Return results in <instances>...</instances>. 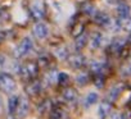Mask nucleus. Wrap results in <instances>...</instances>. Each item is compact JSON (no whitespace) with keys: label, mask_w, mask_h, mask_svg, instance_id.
I'll return each instance as SVG.
<instances>
[{"label":"nucleus","mask_w":131,"mask_h":119,"mask_svg":"<svg viewBox=\"0 0 131 119\" xmlns=\"http://www.w3.org/2000/svg\"><path fill=\"white\" fill-rule=\"evenodd\" d=\"M37 73H39V65L36 63H34V62H30V63L22 65L21 69H19V74H21V77L25 81L35 78Z\"/></svg>","instance_id":"obj_1"},{"label":"nucleus","mask_w":131,"mask_h":119,"mask_svg":"<svg viewBox=\"0 0 131 119\" xmlns=\"http://www.w3.org/2000/svg\"><path fill=\"white\" fill-rule=\"evenodd\" d=\"M0 88L4 92H13L16 90V81L9 73H0Z\"/></svg>","instance_id":"obj_2"},{"label":"nucleus","mask_w":131,"mask_h":119,"mask_svg":"<svg viewBox=\"0 0 131 119\" xmlns=\"http://www.w3.org/2000/svg\"><path fill=\"white\" fill-rule=\"evenodd\" d=\"M32 46H34L32 40H31L30 37H25V38L19 42V45L16 47V50H14L16 56H25V55H27V54L32 50Z\"/></svg>","instance_id":"obj_3"},{"label":"nucleus","mask_w":131,"mask_h":119,"mask_svg":"<svg viewBox=\"0 0 131 119\" xmlns=\"http://www.w3.org/2000/svg\"><path fill=\"white\" fill-rule=\"evenodd\" d=\"M68 63H70V65H71L72 68L80 69V68H82V67L85 65L86 59H85V56H84L82 54L76 52V54H72V55L68 56Z\"/></svg>","instance_id":"obj_4"},{"label":"nucleus","mask_w":131,"mask_h":119,"mask_svg":"<svg viewBox=\"0 0 131 119\" xmlns=\"http://www.w3.org/2000/svg\"><path fill=\"white\" fill-rule=\"evenodd\" d=\"M63 99L67 101V102H71V104H73V102H76L77 101V99H79V94H77V91L75 90V88H71V87H67L64 91H63Z\"/></svg>","instance_id":"obj_5"},{"label":"nucleus","mask_w":131,"mask_h":119,"mask_svg":"<svg viewBox=\"0 0 131 119\" xmlns=\"http://www.w3.org/2000/svg\"><path fill=\"white\" fill-rule=\"evenodd\" d=\"M31 14L36 18V19H41V18H44V14H45V12H44V8H42V4L40 3V2H34V4L31 5Z\"/></svg>","instance_id":"obj_6"},{"label":"nucleus","mask_w":131,"mask_h":119,"mask_svg":"<svg viewBox=\"0 0 131 119\" xmlns=\"http://www.w3.org/2000/svg\"><path fill=\"white\" fill-rule=\"evenodd\" d=\"M111 110H112V105L109 101H103L100 105H99V109H98V115L100 119H107V116L111 114Z\"/></svg>","instance_id":"obj_7"},{"label":"nucleus","mask_w":131,"mask_h":119,"mask_svg":"<svg viewBox=\"0 0 131 119\" xmlns=\"http://www.w3.org/2000/svg\"><path fill=\"white\" fill-rule=\"evenodd\" d=\"M28 109H30V104H28V101H27V99H25V97H21V100H19V105H18V109H17V115L19 116V118H25L26 115H27V113H28Z\"/></svg>","instance_id":"obj_8"},{"label":"nucleus","mask_w":131,"mask_h":119,"mask_svg":"<svg viewBox=\"0 0 131 119\" xmlns=\"http://www.w3.org/2000/svg\"><path fill=\"white\" fill-rule=\"evenodd\" d=\"M32 32H34V35H35L37 38H45V37L48 36V32H49V31H48V27H46L44 23H37V24H35Z\"/></svg>","instance_id":"obj_9"},{"label":"nucleus","mask_w":131,"mask_h":119,"mask_svg":"<svg viewBox=\"0 0 131 119\" xmlns=\"http://www.w3.org/2000/svg\"><path fill=\"white\" fill-rule=\"evenodd\" d=\"M122 91H123V85L122 83H116L108 92V101H114L121 95Z\"/></svg>","instance_id":"obj_10"},{"label":"nucleus","mask_w":131,"mask_h":119,"mask_svg":"<svg viewBox=\"0 0 131 119\" xmlns=\"http://www.w3.org/2000/svg\"><path fill=\"white\" fill-rule=\"evenodd\" d=\"M26 91H27V94L31 95V96L39 95L40 91H41V82H39V81H32V82H30L28 86L26 87Z\"/></svg>","instance_id":"obj_11"},{"label":"nucleus","mask_w":131,"mask_h":119,"mask_svg":"<svg viewBox=\"0 0 131 119\" xmlns=\"http://www.w3.org/2000/svg\"><path fill=\"white\" fill-rule=\"evenodd\" d=\"M51 119H68V114L63 108H53L50 111Z\"/></svg>","instance_id":"obj_12"},{"label":"nucleus","mask_w":131,"mask_h":119,"mask_svg":"<svg viewBox=\"0 0 131 119\" xmlns=\"http://www.w3.org/2000/svg\"><path fill=\"white\" fill-rule=\"evenodd\" d=\"M94 21H95L96 24H100V26H108L109 22H111V18H109V16H108L107 13H104V12H99V13H96V14L94 16Z\"/></svg>","instance_id":"obj_13"},{"label":"nucleus","mask_w":131,"mask_h":119,"mask_svg":"<svg viewBox=\"0 0 131 119\" xmlns=\"http://www.w3.org/2000/svg\"><path fill=\"white\" fill-rule=\"evenodd\" d=\"M19 100H21V97H18L16 95L9 97V100H8V110H9L10 114H14L17 111L18 105H19Z\"/></svg>","instance_id":"obj_14"},{"label":"nucleus","mask_w":131,"mask_h":119,"mask_svg":"<svg viewBox=\"0 0 131 119\" xmlns=\"http://www.w3.org/2000/svg\"><path fill=\"white\" fill-rule=\"evenodd\" d=\"M86 44H88V36H86L85 33L80 35V36L76 37V40H75V47H76V50L84 49V47L86 46Z\"/></svg>","instance_id":"obj_15"},{"label":"nucleus","mask_w":131,"mask_h":119,"mask_svg":"<svg viewBox=\"0 0 131 119\" xmlns=\"http://www.w3.org/2000/svg\"><path fill=\"white\" fill-rule=\"evenodd\" d=\"M98 94H95V92H90V94H88V96L85 97V100H84V105H85V108H90L91 105H94L96 101H98Z\"/></svg>","instance_id":"obj_16"},{"label":"nucleus","mask_w":131,"mask_h":119,"mask_svg":"<svg viewBox=\"0 0 131 119\" xmlns=\"http://www.w3.org/2000/svg\"><path fill=\"white\" fill-rule=\"evenodd\" d=\"M51 102H50V100L49 99H46V100H44V101H41L40 102V105H39V108H37V110H39V113L40 114H45V113H49V111H51Z\"/></svg>","instance_id":"obj_17"},{"label":"nucleus","mask_w":131,"mask_h":119,"mask_svg":"<svg viewBox=\"0 0 131 119\" xmlns=\"http://www.w3.org/2000/svg\"><path fill=\"white\" fill-rule=\"evenodd\" d=\"M117 14H118L119 18H126V17H128V14H130V8H128V5H127V4H119L118 8H117Z\"/></svg>","instance_id":"obj_18"},{"label":"nucleus","mask_w":131,"mask_h":119,"mask_svg":"<svg viewBox=\"0 0 131 119\" xmlns=\"http://www.w3.org/2000/svg\"><path fill=\"white\" fill-rule=\"evenodd\" d=\"M68 82H70V76H68L67 73L60 72V73L58 74V82H57V83H58L59 86H67Z\"/></svg>","instance_id":"obj_19"},{"label":"nucleus","mask_w":131,"mask_h":119,"mask_svg":"<svg viewBox=\"0 0 131 119\" xmlns=\"http://www.w3.org/2000/svg\"><path fill=\"white\" fill-rule=\"evenodd\" d=\"M89 81H90V77H89L88 73H80V74L76 77V82H77V85H80V86L88 85Z\"/></svg>","instance_id":"obj_20"},{"label":"nucleus","mask_w":131,"mask_h":119,"mask_svg":"<svg viewBox=\"0 0 131 119\" xmlns=\"http://www.w3.org/2000/svg\"><path fill=\"white\" fill-rule=\"evenodd\" d=\"M118 24H119V27H122L125 31H131V18H130V17L119 18Z\"/></svg>","instance_id":"obj_21"},{"label":"nucleus","mask_w":131,"mask_h":119,"mask_svg":"<svg viewBox=\"0 0 131 119\" xmlns=\"http://www.w3.org/2000/svg\"><path fill=\"white\" fill-rule=\"evenodd\" d=\"M58 74H59V73H58L57 71H54V69L49 71V73L46 74V82H48L49 85L58 82Z\"/></svg>","instance_id":"obj_22"},{"label":"nucleus","mask_w":131,"mask_h":119,"mask_svg":"<svg viewBox=\"0 0 131 119\" xmlns=\"http://www.w3.org/2000/svg\"><path fill=\"white\" fill-rule=\"evenodd\" d=\"M102 42H103V35L102 33H95L94 36H93V38H91V45H93V47H99L100 45H102Z\"/></svg>","instance_id":"obj_23"},{"label":"nucleus","mask_w":131,"mask_h":119,"mask_svg":"<svg viewBox=\"0 0 131 119\" xmlns=\"http://www.w3.org/2000/svg\"><path fill=\"white\" fill-rule=\"evenodd\" d=\"M122 47H123V41H121V40H114V41L112 42V45H111V49H112L113 51H116V52L121 51Z\"/></svg>","instance_id":"obj_24"},{"label":"nucleus","mask_w":131,"mask_h":119,"mask_svg":"<svg viewBox=\"0 0 131 119\" xmlns=\"http://www.w3.org/2000/svg\"><path fill=\"white\" fill-rule=\"evenodd\" d=\"M104 82H105V80H104V76L103 74H96L95 76V78H94V85L96 86V87H103L104 86Z\"/></svg>","instance_id":"obj_25"},{"label":"nucleus","mask_w":131,"mask_h":119,"mask_svg":"<svg viewBox=\"0 0 131 119\" xmlns=\"http://www.w3.org/2000/svg\"><path fill=\"white\" fill-rule=\"evenodd\" d=\"M82 32H84V24H81V23L76 24V26L73 27V30H72V35H73L75 37H79L80 35H82Z\"/></svg>","instance_id":"obj_26"},{"label":"nucleus","mask_w":131,"mask_h":119,"mask_svg":"<svg viewBox=\"0 0 131 119\" xmlns=\"http://www.w3.org/2000/svg\"><path fill=\"white\" fill-rule=\"evenodd\" d=\"M82 12H84L85 14H88V16H90V14H94V12H95V9H94V5H91V4H89V3L84 4V5H82Z\"/></svg>","instance_id":"obj_27"},{"label":"nucleus","mask_w":131,"mask_h":119,"mask_svg":"<svg viewBox=\"0 0 131 119\" xmlns=\"http://www.w3.org/2000/svg\"><path fill=\"white\" fill-rule=\"evenodd\" d=\"M55 56L59 58V59H66V58L68 56L67 50H66L64 47H59V49H57V51H55Z\"/></svg>","instance_id":"obj_28"},{"label":"nucleus","mask_w":131,"mask_h":119,"mask_svg":"<svg viewBox=\"0 0 131 119\" xmlns=\"http://www.w3.org/2000/svg\"><path fill=\"white\" fill-rule=\"evenodd\" d=\"M7 18H8L7 12H5L4 9H0V22H2V21H5Z\"/></svg>","instance_id":"obj_29"},{"label":"nucleus","mask_w":131,"mask_h":119,"mask_svg":"<svg viewBox=\"0 0 131 119\" xmlns=\"http://www.w3.org/2000/svg\"><path fill=\"white\" fill-rule=\"evenodd\" d=\"M125 73H126V74H131V58H130L127 65L125 67Z\"/></svg>","instance_id":"obj_30"},{"label":"nucleus","mask_w":131,"mask_h":119,"mask_svg":"<svg viewBox=\"0 0 131 119\" xmlns=\"http://www.w3.org/2000/svg\"><path fill=\"white\" fill-rule=\"evenodd\" d=\"M113 119H126V118H125V115H123V114L118 113V114H116V115L113 116Z\"/></svg>","instance_id":"obj_31"},{"label":"nucleus","mask_w":131,"mask_h":119,"mask_svg":"<svg viewBox=\"0 0 131 119\" xmlns=\"http://www.w3.org/2000/svg\"><path fill=\"white\" fill-rule=\"evenodd\" d=\"M3 108V100H2V97H0V109Z\"/></svg>","instance_id":"obj_32"},{"label":"nucleus","mask_w":131,"mask_h":119,"mask_svg":"<svg viewBox=\"0 0 131 119\" xmlns=\"http://www.w3.org/2000/svg\"><path fill=\"white\" fill-rule=\"evenodd\" d=\"M128 41H130V44H131V35H130V37H128Z\"/></svg>","instance_id":"obj_33"},{"label":"nucleus","mask_w":131,"mask_h":119,"mask_svg":"<svg viewBox=\"0 0 131 119\" xmlns=\"http://www.w3.org/2000/svg\"><path fill=\"white\" fill-rule=\"evenodd\" d=\"M130 105H131V97H130Z\"/></svg>","instance_id":"obj_34"}]
</instances>
